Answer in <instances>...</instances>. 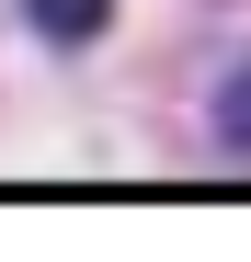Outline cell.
<instances>
[{
  "label": "cell",
  "mask_w": 251,
  "mask_h": 262,
  "mask_svg": "<svg viewBox=\"0 0 251 262\" xmlns=\"http://www.w3.org/2000/svg\"><path fill=\"white\" fill-rule=\"evenodd\" d=\"M103 12H114V0H23V23L46 34V46H92V34H103Z\"/></svg>",
  "instance_id": "1"
},
{
  "label": "cell",
  "mask_w": 251,
  "mask_h": 262,
  "mask_svg": "<svg viewBox=\"0 0 251 262\" xmlns=\"http://www.w3.org/2000/svg\"><path fill=\"white\" fill-rule=\"evenodd\" d=\"M217 148H251V57L217 80Z\"/></svg>",
  "instance_id": "2"
}]
</instances>
